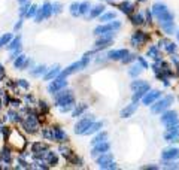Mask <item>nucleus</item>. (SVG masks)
I'll list each match as a JSON object with an SVG mask.
<instances>
[{"label": "nucleus", "mask_w": 179, "mask_h": 170, "mask_svg": "<svg viewBox=\"0 0 179 170\" xmlns=\"http://www.w3.org/2000/svg\"><path fill=\"white\" fill-rule=\"evenodd\" d=\"M106 137H108V133H104V131H103V133H100L99 136H96V137H94V139L91 140V142H93V145L102 143V142H104V140H106Z\"/></svg>", "instance_id": "nucleus-22"}, {"label": "nucleus", "mask_w": 179, "mask_h": 170, "mask_svg": "<svg viewBox=\"0 0 179 170\" xmlns=\"http://www.w3.org/2000/svg\"><path fill=\"white\" fill-rule=\"evenodd\" d=\"M145 40H146V36L143 34V32H137V33H134V36L131 37V42H133V45H134V46H137V45H142Z\"/></svg>", "instance_id": "nucleus-19"}, {"label": "nucleus", "mask_w": 179, "mask_h": 170, "mask_svg": "<svg viewBox=\"0 0 179 170\" xmlns=\"http://www.w3.org/2000/svg\"><path fill=\"white\" fill-rule=\"evenodd\" d=\"M109 148H111V145H109L108 142H106V140H104V142H102V143H97L96 146H94V149H93V152H91V155H93V157L102 155V154L108 152V151H109Z\"/></svg>", "instance_id": "nucleus-11"}, {"label": "nucleus", "mask_w": 179, "mask_h": 170, "mask_svg": "<svg viewBox=\"0 0 179 170\" xmlns=\"http://www.w3.org/2000/svg\"><path fill=\"white\" fill-rule=\"evenodd\" d=\"M73 94L70 91H61L55 96V104L60 108H64V106H72L73 104Z\"/></svg>", "instance_id": "nucleus-2"}, {"label": "nucleus", "mask_w": 179, "mask_h": 170, "mask_svg": "<svg viewBox=\"0 0 179 170\" xmlns=\"http://www.w3.org/2000/svg\"><path fill=\"white\" fill-rule=\"evenodd\" d=\"M52 131H54V139L55 140H64L66 139V134H64V131L63 130H60V128H52Z\"/></svg>", "instance_id": "nucleus-21"}, {"label": "nucleus", "mask_w": 179, "mask_h": 170, "mask_svg": "<svg viewBox=\"0 0 179 170\" xmlns=\"http://www.w3.org/2000/svg\"><path fill=\"white\" fill-rule=\"evenodd\" d=\"M178 136H179V125L175 124V125H169L167 127V131L164 134V139L167 142H178Z\"/></svg>", "instance_id": "nucleus-7"}, {"label": "nucleus", "mask_w": 179, "mask_h": 170, "mask_svg": "<svg viewBox=\"0 0 179 170\" xmlns=\"http://www.w3.org/2000/svg\"><path fill=\"white\" fill-rule=\"evenodd\" d=\"M90 11V3L88 2H84L79 5V14H87Z\"/></svg>", "instance_id": "nucleus-25"}, {"label": "nucleus", "mask_w": 179, "mask_h": 170, "mask_svg": "<svg viewBox=\"0 0 179 170\" xmlns=\"http://www.w3.org/2000/svg\"><path fill=\"white\" fill-rule=\"evenodd\" d=\"M2 72H3V67H2V66H0V73H2Z\"/></svg>", "instance_id": "nucleus-40"}, {"label": "nucleus", "mask_w": 179, "mask_h": 170, "mask_svg": "<svg viewBox=\"0 0 179 170\" xmlns=\"http://www.w3.org/2000/svg\"><path fill=\"white\" fill-rule=\"evenodd\" d=\"M119 8H121V11H122V12H131L133 6H131L128 2H127V3L124 2V3H121V5H119Z\"/></svg>", "instance_id": "nucleus-27"}, {"label": "nucleus", "mask_w": 179, "mask_h": 170, "mask_svg": "<svg viewBox=\"0 0 179 170\" xmlns=\"http://www.w3.org/2000/svg\"><path fill=\"white\" fill-rule=\"evenodd\" d=\"M9 142L14 145L15 148H18V149H23V146L26 143V142H24V137L21 136L17 130H12V131H11V134H9Z\"/></svg>", "instance_id": "nucleus-5"}, {"label": "nucleus", "mask_w": 179, "mask_h": 170, "mask_svg": "<svg viewBox=\"0 0 179 170\" xmlns=\"http://www.w3.org/2000/svg\"><path fill=\"white\" fill-rule=\"evenodd\" d=\"M175 49H176V45H175V43H167V51L173 52Z\"/></svg>", "instance_id": "nucleus-38"}, {"label": "nucleus", "mask_w": 179, "mask_h": 170, "mask_svg": "<svg viewBox=\"0 0 179 170\" xmlns=\"http://www.w3.org/2000/svg\"><path fill=\"white\" fill-rule=\"evenodd\" d=\"M172 103H173V97H172V96H167V97L161 99L160 102L155 103L152 108H151V111H152L154 113H161L163 111H166V109L170 106Z\"/></svg>", "instance_id": "nucleus-3"}, {"label": "nucleus", "mask_w": 179, "mask_h": 170, "mask_svg": "<svg viewBox=\"0 0 179 170\" xmlns=\"http://www.w3.org/2000/svg\"><path fill=\"white\" fill-rule=\"evenodd\" d=\"M19 2H24V0H19Z\"/></svg>", "instance_id": "nucleus-42"}, {"label": "nucleus", "mask_w": 179, "mask_h": 170, "mask_svg": "<svg viewBox=\"0 0 179 170\" xmlns=\"http://www.w3.org/2000/svg\"><path fill=\"white\" fill-rule=\"evenodd\" d=\"M103 9H104V6H100V5H99V6H96V8L93 9V12L90 14V18H94V17H97L99 14H102Z\"/></svg>", "instance_id": "nucleus-24"}, {"label": "nucleus", "mask_w": 179, "mask_h": 170, "mask_svg": "<svg viewBox=\"0 0 179 170\" xmlns=\"http://www.w3.org/2000/svg\"><path fill=\"white\" fill-rule=\"evenodd\" d=\"M111 43H112V34H102V39H99L96 42V46L97 48H104V46H108Z\"/></svg>", "instance_id": "nucleus-16"}, {"label": "nucleus", "mask_w": 179, "mask_h": 170, "mask_svg": "<svg viewBox=\"0 0 179 170\" xmlns=\"http://www.w3.org/2000/svg\"><path fill=\"white\" fill-rule=\"evenodd\" d=\"M163 160H173V158H178L179 157V149H167V151H164L163 152Z\"/></svg>", "instance_id": "nucleus-18"}, {"label": "nucleus", "mask_w": 179, "mask_h": 170, "mask_svg": "<svg viewBox=\"0 0 179 170\" xmlns=\"http://www.w3.org/2000/svg\"><path fill=\"white\" fill-rule=\"evenodd\" d=\"M58 69H60L58 66H55V67L52 69V70L49 72V73H48V75H45V81H49V79H52L54 76H57V75H58V72H60Z\"/></svg>", "instance_id": "nucleus-23"}, {"label": "nucleus", "mask_w": 179, "mask_h": 170, "mask_svg": "<svg viewBox=\"0 0 179 170\" xmlns=\"http://www.w3.org/2000/svg\"><path fill=\"white\" fill-rule=\"evenodd\" d=\"M102 127H103V122H94V121H93V122H91V125L84 131V134H91V133H94V131L100 130Z\"/></svg>", "instance_id": "nucleus-20"}, {"label": "nucleus", "mask_w": 179, "mask_h": 170, "mask_svg": "<svg viewBox=\"0 0 179 170\" xmlns=\"http://www.w3.org/2000/svg\"><path fill=\"white\" fill-rule=\"evenodd\" d=\"M160 121H161L163 124H166L167 127H169V125H173V124H178V113L175 111L166 112V113L161 117Z\"/></svg>", "instance_id": "nucleus-9"}, {"label": "nucleus", "mask_w": 179, "mask_h": 170, "mask_svg": "<svg viewBox=\"0 0 179 170\" xmlns=\"http://www.w3.org/2000/svg\"><path fill=\"white\" fill-rule=\"evenodd\" d=\"M121 24H119L118 21H115V23H111V24H106V26H99L96 30H94V34H97V36H102V34H106L109 33V32H113V30H117L119 28Z\"/></svg>", "instance_id": "nucleus-6"}, {"label": "nucleus", "mask_w": 179, "mask_h": 170, "mask_svg": "<svg viewBox=\"0 0 179 170\" xmlns=\"http://www.w3.org/2000/svg\"><path fill=\"white\" fill-rule=\"evenodd\" d=\"M152 12H154V15L158 18V19H160V18H161L163 15H166L169 11H167V8H166L164 5H160V3H157V5H154Z\"/></svg>", "instance_id": "nucleus-17"}, {"label": "nucleus", "mask_w": 179, "mask_h": 170, "mask_svg": "<svg viewBox=\"0 0 179 170\" xmlns=\"http://www.w3.org/2000/svg\"><path fill=\"white\" fill-rule=\"evenodd\" d=\"M136 109H137V103L133 102L131 104H128L126 109L121 111V117H122V118H128V117H131V115L136 112Z\"/></svg>", "instance_id": "nucleus-15"}, {"label": "nucleus", "mask_w": 179, "mask_h": 170, "mask_svg": "<svg viewBox=\"0 0 179 170\" xmlns=\"http://www.w3.org/2000/svg\"><path fill=\"white\" fill-rule=\"evenodd\" d=\"M178 39H179V33H178Z\"/></svg>", "instance_id": "nucleus-41"}, {"label": "nucleus", "mask_w": 179, "mask_h": 170, "mask_svg": "<svg viewBox=\"0 0 179 170\" xmlns=\"http://www.w3.org/2000/svg\"><path fill=\"white\" fill-rule=\"evenodd\" d=\"M160 96H161L160 91H151V93L145 94V96H143V104H148V106H149V104L152 102H155Z\"/></svg>", "instance_id": "nucleus-14"}, {"label": "nucleus", "mask_w": 179, "mask_h": 170, "mask_svg": "<svg viewBox=\"0 0 179 170\" xmlns=\"http://www.w3.org/2000/svg\"><path fill=\"white\" fill-rule=\"evenodd\" d=\"M9 40H11V34H5V36H2V39H0V46L6 45Z\"/></svg>", "instance_id": "nucleus-31"}, {"label": "nucleus", "mask_w": 179, "mask_h": 170, "mask_svg": "<svg viewBox=\"0 0 179 170\" xmlns=\"http://www.w3.org/2000/svg\"><path fill=\"white\" fill-rule=\"evenodd\" d=\"M97 163H99V167H102V169H115V163H113L111 154H102V157L99 158Z\"/></svg>", "instance_id": "nucleus-4"}, {"label": "nucleus", "mask_w": 179, "mask_h": 170, "mask_svg": "<svg viewBox=\"0 0 179 170\" xmlns=\"http://www.w3.org/2000/svg\"><path fill=\"white\" fill-rule=\"evenodd\" d=\"M94 121L93 117H87V118L81 119V121H78V124L75 125V133H79V134H84V131H85L87 128L91 125V122Z\"/></svg>", "instance_id": "nucleus-8"}, {"label": "nucleus", "mask_w": 179, "mask_h": 170, "mask_svg": "<svg viewBox=\"0 0 179 170\" xmlns=\"http://www.w3.org/2000/svg\"><path fill=\"white\" fill-rule=\"evenodd\" d=\"M34 14H36V6H32V8L27 11V14H26V17L27 18H30V17H34Z\"/></svg>", "instance_id": "nucleus-34"}, {"label": "nucleus", "mask_w": 179, "mask_h": 170, "mask_svg": "<svg viewBox=\"0 0 179 170\" xmlns=\"http://www.w3.org/2000/svg\"><path fill=\"white\" fill-rule=\"evenodd\" d=\"M66 84H67V81L66 79H63V78H60V79H55L54 82H51L49 84V87H48V91L51 94L57 93L58 90H61L63 87H66Z\"/></svg>", "instance_id": "nucleus-10"}, {"label": "nucleus", "mask_w": 179, "mask_h": 170, "mask_svg": "<svg viewBox=\"0 0 179 170\" xmlns=\"http://www.w3.org/2000/svg\"><path fill=\"white\" fill-rule=\"evenodd\" d=\"M52 6L49 5V3H45L43 5V8L40 9V12H39V15L36 17V23H40L43 18H48L49 15H51V12H52Z\"/></svg>", "instance_id": "nucleus-12"}, {"label": "nucleus", "mask_w": 179, "mask_h": 170, "mask_svg": "<svg viewBox=\"0 0 179 170\" xmlns=\"http://www.w3.org/2000/svg\"><path fill=\"white\" fill-rule=\"evenodd\" d=\"M139 73H140V67H139V66H133L131 70H130V75H131V76H137Z\"/></svg>", "instance_id": "nucleus-32"}, {"label": "nucleus", "mask_w": 179, "mask_h": 170, "mask_svg": "<svg viewBox=\"0 0 179 170\" xmlns=\"http://www.w3.org/2000/svg\"><path fill=\"white\" fill-rule=\"evenodd\" d=\"M46 69H45V66H39V67H36V70H33L32 72V75H34V76H37V75H40V73H43Z\"/></svg>", "instance_id": "nucleus-30"}, {"label": "nucleus", "mask_w": 179, "mask_h": 170, "mask_svg": "<svg viewBox=\"0 0 179 170\" xmlns=\"http://www.w3.org/2000/svg\"><path fill=\"white\" fill-rule=\"evenodd\" d=\"M87 109V104H82V106H79V108H76L75 111H73V117H79L82 112Z\"/></svg>", "instance_id": "nucleus-28"}, {"label": "nucleus", "mask_w": 179, "mask_h": 170, "mask_svg": "<svg viewBox=\"0 0 179 170\" xmlns=\"http://www.w3.org/2000/svg\"><path fill=\"white\" fill-rule=\"evenodd\" d=\"M18 46H19V37H17L14 42L9 45V49H15V48H18Z\"/></svg>", "instance_id": "nucleus-35"}, {"label": "nucleus", "mask_w": 179, "mask_h": 170, "mask_svg": "<svg viewBox=\"0 0 179 170\" xmlns=\"http://www.w3.org/2000/svg\"><path fill=\"white\" fill-rule=\"evenodd\" d=\"M164 166H166V167H175V169L178 167V164H176V163H166Z\"/></svg>", "instance_id": "nucleus-39"}, {"label": "nucleus", "mask_w": 179, "mask_h": 170, "mask_svg": "<svg viewBox=\"0 0 179 170\" xmlns=\"http://www.w3.org/2000/svg\"><path fill=\"white\" fill-rule=\"evenodd\" d=\"M128 55L127 49H115V51H111L108 54V57L111 60H124Z\"/></svg>", "instance_id": "nucleus-13"}, {"label": "nucleus", "mask_w": 179, "mask_h": 170, "mask_svg": "<svg viewBox=\"0 0 179 170\" xmlns=\"http://www.w3.org/2000/svg\"><path fill=\"white\" fill-rule=\"evenodd\" d=\"M148 55H151L152 58H157V48H155V46H152V48L148 51Z\"/></svg>", "instance_id": "nucleus-36"}, {"label": "nucleus", "mask_w": 179, "mask_h": 170, "mask_svg": "<svg viewBox=\"0 0 179 170\" xmlns=\"http://www.w3.org/2000/svg\"><path fill=\"white\" fill-rule=\"evenodd\" d=\"M88 61H90V54H87L84 58L81 60V61H78V63H73V64H70L69 67H66L63 72H61V76H67V75H72V73H75L78 70H82V69L87 67V64H88Z\"/></svg>", "instance_id": "nucleus-1"}, {"label": "nucleus", "mask_w": 179, "mask_h": 170, "mask_svg": "<svg viewBox=\"0 0 179 170\" xmlns=\"http://www.w3.org/2000/svg\"><path fill=\"white\" fill-rule=\"evenodd\" d=\"M70 9H72V15L76 17L78 14H79V5H78V3H73V5L70 6Z\"/></svg>", "instance_id": "nucleus-33"}, {"label": "nucleus", "mask_w": 179, "mask_h": 170, "mask_svg": "<svg viewBox=\"0 0 179 170\" xmlns=\"http://www.w3.org/2000/svg\"><path fill=\"white\" fill-rule=\"evenodd\" d=\"M133 23H134V24H140V23H143L142 15H134V17H133Z\"/></svg>", "instance_id": "nucleus-37"}, {"label": "nucleus", "mask_w": 179, "mask_h": 170, "mask_svg": "<svg viewBox=\"0 0 179 170\" xmlns=\"http://www.w3.org/2000/svg\"><path fill=\"white\" fill-rule=\"evenodd\" d=\"M24 61H26V57H24V55H19L18 60L15 61V67H17V69L24 67Z\"/></svg>", "instance_id": "nucleus-26"}, {"label": "nucleus", "mask_w": 179, "mask_h": 170, "mask_svg": "<svg viewBox=\"0 0 179 170\" xmlns=\"http://www.w3.org/2000/svg\"><path fill=\"white\" fill-rule=\"evenodd\" d=\"M115 18V14L113 12H109V14H104L100 17V21H109V19H113Z\"/></svg>", "instance_id": "nucleus-29"}]
</instances>
